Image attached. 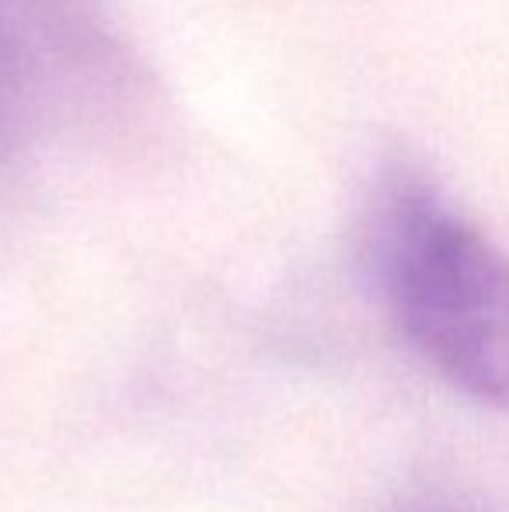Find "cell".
Listing matches in <instances>:
<instances>
[{
  "label": "cell",
  "instance_id": "cell-1",
  "mask_svg": "<svg viewBox=\"0 0 509 512\" xmlns=\"http://www.w3.org/2000/svg\"><path fill=\"white\" fill-rule=\"evenodd\" d=\"M367 251L398 328L471 401L509 408V255L429 185L391 178Z\"/></svg>",
  "mask_w": 509,
  "mask_h": 512
},
{
  "label": "cell",
  "instance_id": "cell-2",
  "mask_svg": "<svg viewBox=\"0 0 509 512\" xmlns=\"http://www.w3.org/2000/svg\"><path fill=\"white\" fill-rule=\"evenodd\" d=\"M123 56L84 0H0V168L109 95Z\"/></svg>",
  "mask_w": 509,
  "mask_h": 512
},
{
  "label": "cell",
  "instance_id": "cell-3",
  "mask_svg": "<svg viewBox=\"0 0 509 512\" xmlns=\"http://www.w3.org/2000/svg\"><path fill=\"white\" fill-rule=\"evenodd\" d=\"M433 512H440V509H433Z\"/></svg>",
  "mask_w": 509,
  "mask_h": 512
}]
</instances>
